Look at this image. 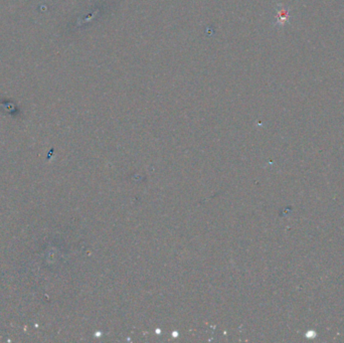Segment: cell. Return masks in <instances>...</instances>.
I'll list each match as a JSON object with an SVG mask.
<instances>
[{
    "label": "cell",
    "instance_id": "1",
    "mask_svg": "<svg viewBox=\"0 0 344 343\" xmlns=\"http://www.w3.org/2000/svg\"><path fill=\"white\" fill-rule=\"evenodd\" d=\"M288 19V11L285 8H281L278 11V16H277V20L278 23L283 24L284 22H286Z\"/></svg>",
    "mask_w": 344,
    "mask_h": 343
}]
</instances>
